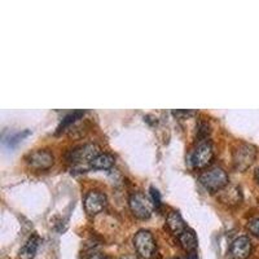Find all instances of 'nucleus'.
I'll return each mask as SVG.
<instances>
[{
  "instance_id": "nucleus-20",
  "label": "nucleus",
  "mask_w": 259,
  "mask_h": 259,
  "mask_svg": "<svg viewBox=\"0 0 259 259\" xmlns=\"http://www.w3.org/2000/svg\"><path fill=\"white\" fill-rule=\"evenodd\" d=\"M255 178H256V180H258V183H259V167L255 170Z\"/></svg>"
},
{
  "instance_id": "nucleus-21",
  "label": "nucleus",
  "mask_w": 259,
  "mask_h": 259,
  "mask_svg": "<svg viewBox=\"0 0 259 259\" xmlns=\"http://www.w3.org/2000/svg\"><path fill=\"white\" fill-rule=\"evenodd\" d=\"M188 259H197V256H196V254L194 253H191V255H189Z\"/></svg>"
},
{
  "instance_id": "nucleus-13",
  "label": "nucleus",
  "mask_w": 259,
  "mask_h": 259,
  "mask_svg": "<svg viewBox=\"0 0 259 259\" xmlns=\"http://www.w3.org/2000/svg\"><path fill=\"white\" fill-rule=\"evenodd\" d=\"M219 198H221L222 202L230 203V205L231 203H239L241 201V191L235 186L226 187L221 191Z\"/></svg>"
},
{
  "instance_id": "nucleus-5",
  "label": "nucleus",
  "mask_w": 259,
  "mask_h": 259,
  "mask_svg": "<svg viewBox=\"0 0 259 259\" xmlns=\"http://www.w3.org/2000/svg\"><path fill=\"white\" fill-rule=\"evenodd\" d=\"M128 203L133 214L139 219H148L153 211V205L142 192H134L130 196Z\"/></svg>"
},
{
  "instance_id": "nucleus-6",
  "label": "nucleus",
  "mask_w": 259,
  "mask_h": 259,
  "mask_svg": "<svg viewBox=\"0 0 259 259\" xmlns=\"http://www.w3.org/2000/svg\"><path fill=\"white\" fill-rule=\"evenodd\" d=\"M100 154L99 148L95 144H84L73 148L66 154V158L71 163H90Z\"/></svg>"
},
{
  "instance_id": "nucleus-3",
  "label": "nucleus",
  "mask_w": 259,
  "mask_h": 259,
  "mask_svg": "<svg viewBox=\"0 0 259 259\" xmlns=\"http://www.w3.org/2000/svg\"><path fill=\"white\" fill-rule=\"evenodd\" d=\"M212 156V147L211 143L205 139V140H198L197 145L193 148V150L191 152V163L194 168H203L206 167L211 162Z\"/></svg>"
},
{
  "instance_id": "nucleus-4",
  "label": "nucleus",
  "mask_w": 259,
  "mask_h": 259,
  "mask_svg": "<svg viewBox=\"0 0 259 259\" xmlns=\"http://www.w3.org/2000/svg\"><path fill=\"white\" fill-rule=\"evenodd\" d=\"M134 246L142 258L149 259L156 251V240L148 230H140L134 237Z\"/></svg>"
},
{
  "instance_id": "nucleus-9",
  "label": "nucleus",
  "mask_w": 259,
  "mask_h": 259,
  "mask_svg": "<svg viewBox=\"0 0 259 259\" xmlns=\"http://www.w3.org/2000/svg\"><path fill=\"white\" fill-rule=\"evenodd\" d=\"M251 241L247 236H240L231 245V254L236 259H247L251 254Z\"/></svg>"
},
{
  "instance_id": "nucleus-10",
  "label": "nucleus",
  "mask_w": 259,
  "mask_h": 259,
  "mask_svg": "<svg viewBox=\"0 0 259 259\" xmlns=\"http://www.w3.org/2000/svg\"><path fill=\"white\" fill-rule=\"evenodd\" d=\"M166 224H167V228L171 231V233L177 236V237H179V236L188 228L187 224L184 223V221H183L182 215L178 211L168 212L167 219H166Z\"/></svg>"
},
{
  "instance_id": "nucleus-18",
  "label": "nucleus",
  "mask_w": 259,
  "mask_h": 259,
  "mask_svg": "<svg viewBox=\"0 0 259 259\" xmlns=\"http://www.w3.org/2000/svg\"><path fill=\"white\" fill-rule=\"evenodd\" d=\"M89 259H110L108 255H104L101 253H96V254H92V255L89 256Z\"/></svg>"
},
{
  "instance_id": "nucleus-15",
  "label": "nucleus",
  "mask_w": 259,
  "mask_h": 259,
  "mask_svg": "<svg viewBox=\"0 0 259 259\" xmlns=\"http://www.w3.org/2000/svg\"><path fill=\"white\" fill-rule=\"evenodd\" d=\"M84 115V112L83 110H74V112L69 113V114L65 115L64 118H62L61 123H60V126L57 127V134L62 133L66 127L71 126V124L74 123L75 121H78V119H80V118Z\"/></svg>"
},
{
  "instance_id": "nucleus-8",
  "label": "nucleus",
  "mask_w": 259,
  "mask_h": 259,
  "mask_svg": "<svg viewBox=\"0 0 259 259\" xmlns=\"http://www.w3.org/2000/svg\"><path fill=\"white\" fill-rule=\"evenodd\" d=\"M106 206V196L100 191H91L85 194L84 210L89 215H96Z\"/></svg>"
},
{
  "instance_id": "nucleus-12",
  "label": "nucleus",
  "mask_w": 259,
  "mask_h": 259,
  "mask_svg": "<svg viewBox=\"0 0 259 259\" xmlns=\"http://www.w3.org/2000/svg\"><path fill=\"white\" fill-rule=\"evenodd\" d=\"M39 245V237L36 235L30 236L27 241L22 245V247L20 249V259H32L35 256L36 250H38Z\"/></svg>"
},
{
  "instance_id": "nucleus-14",
  "label": "nucleus",
  "mask_w": 259,
  "mask_h": 259,
  "mask_svg": "<svg viewBox=\"0 0 259 259\" xmlns=\"http://www.w3.org/2000/svg\"><path fill=\"white\" fill-rule=\"evenodd\" d=\"M114 165V157L109 153H100L91 162V167L96 170H108Z\"/></svg>"
},
{
  "instance_id": "nucleus-1",
  "label": "nucleus",
  "mask_w": 259,
  "mask_h": 259,
  "mask_svg": "<svg viewBox=\"0 0 259 259\" xmlns=\"http://www.w3.org/2000/svg\"><path fill=\"white\" fill-rule=\"evenodd\" d=\"M200 183L210 192H221L228 184V175L222 167H212L200 175Z\"/></svg>"
},
{
  "instance_id": "nucleus-7",
  "label": "nucleus",
  "mask_w": 259,
  "mask_h": 259,
  "mask_svg": "<svg viewBox=\"0 0 259 259\" xmlns=\"http://www.w3.org/2000/svg\"><path fill=\"white\" fill-rule=\"evenodd\" d=\"M26 162L30 167L35 170H46L53 165V154L47 149H38L30 152L26 156Z\"/></svg>"
},
{
  "instance_id": "nucleus-16",
  "label": "nucleus",
  "mask_w": 259,
  "mask_h": 259,
  "mask_svg": "<svg viewBox=\"0 0 259 259\" xmlns=\"http://www.w3.org/2000/svg\"><path fill=\"white\" fill-rule=\"evenodd\" d=\"M247 230H249V232L251 235H254L259 239V217L249 221V223H247Z\"/></svg>"
},
{
  "instance_id": "nucleus-11",
  "label": "nucleus",
  "mask_w": 259,
  "mask_h": 259,
  "mask_svg": "<svg viewBox=\"0 0 259 259\" xmlns=\"http://www.w3.org/2000/svg\"><path fill=\"white\" fill-rule=\"evenodd\" d=\"M180 242V246L187 251H191L193 253L196 249H197V245H198V240H197V236H196V232L191 228H187L182 235L178 237Z\"/></svg>"
},
{
  "instance_id": "nucleus-17",
  "label": "nucleus",
  "mask_w": 259,
  "mask_h": 259,
  "mask_svg": "<svg viewBox=\"0 0 259 259\" xmlns=\"http://www.w3.org/2000/svg\"><path fill=\"white\" fill-rule=\"evenodd\" d=\"M150 194H152V198H153V205L156 207H158L161 205V196H159V192L157 191L154 187L150 188Z\"/></svg>"
},
{
  "instance_id": "nucleus-2",
  "label": "nucleus",
  "mask_w": 259,
  "mask_h": 259,
  "mask_svg": "<svg viewBox=\"0 0 259 259\" xmlns=\"http://www.w3.org/2000/svg\"><path fill=\"white\" fill-rule=\"evenodd\" d=\"M256 149L250 144H240L233 149V167L237 171H246L255 161Z\"/></svg>"
},
{
  "instance_id": "nucleus-19",
  "label": "nucleus",
  "mask_w": 259,
  "mask_h": 259,
  "mask_svg": "<svg viewBox=\"0 0 259 259\" xmlns=\"http://www.w3.org/2000/svg\"><path fill=\"white\" fill-rule=\"evenodd\" d=\"M121 259H139V258L135 255H124V256H122Z\"/></svg>"
}]
</instances>
